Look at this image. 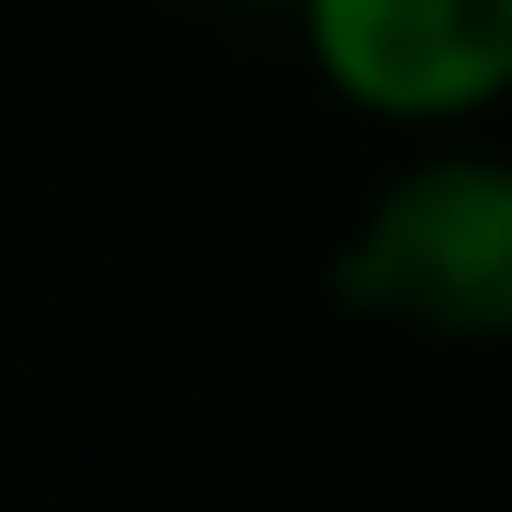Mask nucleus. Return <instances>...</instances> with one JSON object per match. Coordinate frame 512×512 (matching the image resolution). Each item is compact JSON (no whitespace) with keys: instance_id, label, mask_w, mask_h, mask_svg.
<instances>
[{"instance_id":"obj_3","label":"nucleus","mask_w":512,"mask_h":512,"mask_svg":"<svg viewBox=\"0 0 512 512\" xmlns=\"http://www.w3.org/2000/svg\"><path fill=\"white\" fill-rule=\"evenodd\" d=\"M219 10H238V19H285L294 0H219Z\"/></svg>"},{"instance_id":"obj_1","label":"nucleus","mask_w":512,"mask_h":512,"mask_svg":"<svg viewBox=\"0 0 512 512\" xmlns=\"http://www.w3.org/2000/svg\"><path fill=\"white\" fill-rule=\"evenodd\" d=\"M332 313L446 351H512V152L418 143L323 256Z\"/></svg>"},{"instance_id":"obj_2","label":"nucleus","mask_w":512,"mask_h":512,"mask_svg":"<svg viewBox=\"0 0 512 512\" xmlns=\"http://www.w3.org/2000/svg\"><path fill=\"white\" fill-rule=\"evenodd\" d=\"M294 48L342 114L456 143L512 105V0H294Z\"/></svg>"}]
</instances>
